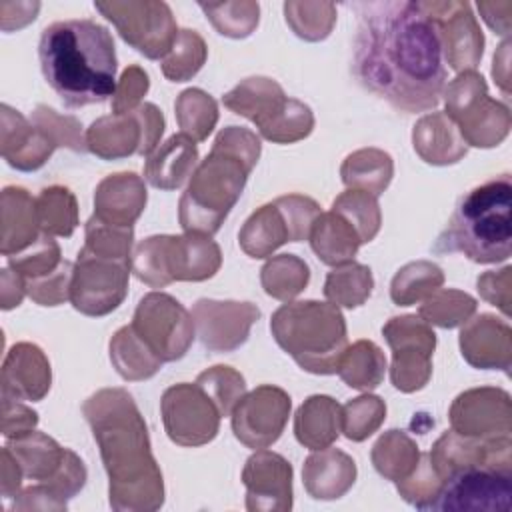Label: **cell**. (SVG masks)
<instances>
[{
  "instance_id": "4316f807",
  "label": "cell",
  "mask_w": 512,
  "mask_h": 512,
  "mask_svg": "<svg viewBox=\"0 0 512 512\" xmlns=\"http://www.w3.org/2000/svg\"><path fill=\"white\" fill-rule=\"evenodd\" d=\"M198 166V148L186 134H174L146 156L144 178L160 190L180 188Z\"/></svg>"
},
{
  "instance_id": "f35d334b",
  "label": "cell",
  "mask_w": 512,
  "mask_h": 512,
  "mask_svg": "<svg viewBox=\"0 0 512 512\" xmlns=\"http://www.w3.org/2000/svg\"><path fill=\"white\" fill-rule=\"evenodd\" d=\"M444 284V272L440 266L418 260L402 266L390 284V296L398 306H412L426 300Z\"/></svg>"
},
{
  "instance_id": "83f0119b",
  "label": "cell",
  "mask_w": 512,
  "mask_h": 512,
  "mask_svg": "<svg viewBox=\"0 0 512 512\" xmlns=\"http://www.w3.org/2000/svg\"><path fill=\"white\" fill-rule=\"evenodd\" d=\"M412 142L418 156L424 162L436 166L454 164L466 156L468 150L456 124L444 112L422 116L414 126Z\"/></svg>"
},
{
  "instance_id": "f6af8a7d",
  "label": "cell",
  "mask_w": 512,
  "mask_h": 512,
  "mask_svg": "<svg viewBox=\"0 0 512 512\" xmlns=\"http://www.w3.org/2000/svg\"><path fill=\"white\" fill-rule=\"evenodd\" d=\"M132 242H134L132 226H114L100 220L98 216H92L86 222V242L82 250L94 256L132 264Z\"/></svg>"
},
{
  "instance_id": "680465c9",
  "label": "cell",
  "mask_w": 512,
  "mask_h": 512,
  "mask_svg": "<svg viewBox=\"0 0 512 512\" xmlns=\"http://www.w3.org/2000/svg\"><path fill=\"white\" fill-rule=\"evenodd\" d=\"M148 86V74L140 66H128L116 84V92L112 96V114H126L138 108L142 104V96L148 92Z\"/></svg>"
},
{
  "instance_id": "8fae6325",
  "label": "cell",
  "mask_w": 512,
  "mask_h": 512,
  "mask_svg": "<svg viewBox=\"0 0 512 512\" xmlns=\"http://www.w3.org/2000/svg\"><path fill=\"white\" fill-rule=\"evenodd\" d=\"M94 8L150 60H162L176 42L178 28L166 2H94Z\"/></svg>"
},
{
  "instance_id": "7bdbcfd3",
  "label": "cell",
  "mask_w": 512,
  "mask_h": 512,
  "mask_svg": "<svg viewBox=\"0 0 512 512\" xmlns=\"http://www.w3.org/2000/svg\"><path fill=\"white\" fill-rule=\"evenodd\" d=\"M476 312V300L460 290L444 288L430 294L418 314L424 322L440 326V328H456L470 320V316Z\"/></svg>"
},
{
  "instance_id": "52a82bcc",
  "label": "cell",
  "mask_w": 512,
  "mask_h": 512,
  "mask_svg": "<svg viewBox=\"0 0 512 512\" xmlns=\"http://www.w3.org/2000/svg\"><path fill=\"white\" fill-rule=\"evenodd\" d=\"M220 264L222 252L218 244L200 232L150 236L132 254L134 276L152 288H164L174 280H208L220 270Z\"/></svg>"
},
{
  "instance_id": "7c38bea8",
  "label": "cell",
  "mask_w": 512,
  "mask_h": 512,
  "mask_svg": "<svg viewBox=\"0 0 512 512\" xmlns=\"http://www.w3.org/2000/svg\"><path fill=\"white\" fill-rule=\"evenodd\" d=\"M130 326L162 362L186 356L196 332L192 314L164 292L146 294L138 302Z\"/></svg>"
},
{
  "instance_id": "7402d4cb",
  "label": "cell",
  "mask_w": 512,
  "mask_h": 512,
  "mask_svg": "<svg viewBox=\"0 0 512 512\" xmlns=\"http://www.w3.org/2000/svg\"><path fill=\"white\" fill-rule=\"evenodd\" d=\"M512 332L508 322L492 316L480 314L468 320L460 330V350L468 364L484 370H510L512 358Z\"/></svg>"
},
{
  "instance_id": "816d5d0a",
  "label": "cell",
  "mask_w": 512,
  "mask_h": 512,
  "mask_svg": "<svg viewBox=\"0 0 512 512\" xmlns=\"http://www.w3.org/2000/svg\"><path fill=\"white\" fill-rule=\"evenodd\" d=\"M60 262H62L60 246L48 234H40V238L34 244H30L26 250L8 256L10 268L20 276H24L26 280L50 274L60 266Z\"/></svg>"
},
{
  "instance_id": "8992f818",
  "label": "cell",
  "mask_w": 512,
  "mask_h": 512,
  "mask_svg": "<svg viewBox=\"0 0 512 512\" xmlns=\"http://www.w3.org/2000/svg\"><path fill=\"white\" fill-rule=\"evenodd\" d=\"M270 332L278 346L310 374H336L348 348L346 320L332 302H286L272 314Z\"/></svg>"
},
{
  "instance_id": "5b68a950",
  "label": "cell",
  "mask_w": 512,
  "mask_h": 512,
  "mask_svg": "<svg viewBox=\"0 0 512 512\" xmlns=\"http://www.w3.org/2000/svg\"><path fill=\"white\" fill-rule=\"evenodd\" d=\"M512 182L504 174L466 192L448 226L432 246L434 252H460L478 264H496L512 252Z\"/></svg>"
},
{
  "instance_id": "9f6ffc18",
  "label": "cell",
  "mask_w": 512,
  "mask_h": 512,
  "mask_svg": "<svg viewBox=\"0 0 512 512\" xmlns=\"http://www.w3.org/2000/svg\"><path fill=\"white\" fill-rule=\"evenodd\" d=\"M274 204L280 208L284 222L288 226L290 242L308 240L310 230L316 222V218L322 214L316 200L302 196V194H286L274 200Z\"/></svg>"
},
{
  "instance_id": "7dc6e473",
  "label": "cell",
  "mask_w": 512,
  "mask_h": 512,
  "mask_svg": "<svg viewBox=\"0 0 512 512\" xmlns=\"http://www.w3.org/2000/svg\"><path fill=\"white\" fill-rule=\"evenodd\" d=\"M284 14L294 34L308 42L324 40L336 22V8L330 2H286Z\"/></svg>"
},
{
  "instance_id": "f546056e",
  "label": "cell",
  "mask_w": 512,
  "mask_h": 512,
  "mask_svg": "<svg viewBox=\"0 0 512 512\" xmlns=\"http://www.w3.org/2000/svg\"><path fill=\"white\" fill-rule=\"evenodd\" d=\"M342 432V406L324 394H314L296 410L294 436L310 448L322 450L336 442Z\"/></svg>"
},
{
  "instance_id": "be15d7a7",
  "label": "cell",
  "mask_w": 512,
  "mask_h": 512,
  "mask_svg": "<svg viewBox=\"0 0 512 512\" xmlns=\"http://www.w3.org/2000/svg\"><path fill=\"white\" fill-rule=\"evenodd\" d=\"M26 294V278L12 268L2 270V308L10 310L22 302Z\"/></svg>"
},
{
  "instance_id": "ee69618b",
  "label": "cell",
  "mask_w": 512,
  "mask_h": 512,
  "mask_svg": "<svg viewBox=\"0 0 512 512\" xmlns=\"http://www.w3.org/2000/svg\"><path fill=\"white\" fill-rule=\"evenodd\" d=\"M332 212L344 216L352 224L362 244L372 242L382 224L378 198L364 190L348 188L346 192L336 196V200L332 202Z\"/></svg>"
},
{
  "instance_id": "60d3db41",
  "label": "cell",
  "mask_w": 512,
  "mask_h": 512,
  "mask_svg": "<svg viewBox=\"0 0 512 512\" xmlns=\"http://www.w3.org/2000/svg\"><path fill=\"white\" fill-rule=\"evenodd\" d=\"M374 288V278L368 266L358 262H348L336 266L324 282V296L328 302L344 308H356L364 304Z\"/></svg>"
},
{
  "instance_id": "4fadbf2b",
  "label": "cell",
  "mask_w": 512,
  "mask_h": 512,
  "mask_svg": "<svg viewBox=\"0 0 512 512\" xmlns=\"http://www.w3.org/2000/svg\"><path fill=\"white\" fill-rule=\"evenodd\" d=\"M382 334L392 348L390 380L400 392H416L424 388L432 374V352L436 334L420 316H394Z\"/></svg>"
},
{
  "instance_id": "603a6c76",
  "label": "cell",
  "mask_w": 512,
  "mask_h": 512,
  "mask_svg": "<svg viewBox=\"0 0 512 512\" xmlns=\"http://www.w3.org/2000/svg\"><path fill=\"white\" fill-rule=\"evenodd\" d=\"M56 144L18 110L2 104V156L22 172H32L44 166Z\"/></svg>"
},
{
  "instance_id": "9a60e30c",
  "label": "cell",
  "mask_w": 512,
  "mask_h": 512,
  "mask_svg": "<svg viewBox=\"0 0 512 512\" xmlns=\"http://www.w3.org/2000/svg\"><path fill=\"white\" fill-rule=\"evenodd\" d=\"M168 438L178 446H202L216 438L220 412L210 396L194 382L170 386L160 400Z\"/></svg>"
},
{
  "instance_id": "ab89813d",
  "label": "cell",
  "mask_w": 512,
  "mask_h": 512,
  "mask_svg": "<svg viewBox=\"0 0 512 512\" xmlns=\"http://www.w3.org/2000/svg\"><path fill=\"white\" fill-rule=\"evenodd\" d=\"M36 214L42 234L72 236L78 226V204L64 186L44 188L36 198Z\"/></svg>"
},
{
  "instance_id": "8d00e7d4",
  "label": "cell",
  "mask_w": 512,
  "mask_h": 512,
  "mask_svg": "<svg viewBox=\"0 0 512 512\" xmlns=\"http://www.w3.org/2000/svg\"><path fill=\"white\" fill-rule=\"evenodd\" d=\"M420 462L416 442L402 430H388L372 448V464L380 476L400 482L414 472Z\"/></svg>"
},
{
  "instance_id": "f5cc1de1",
  "label": "cell",
  "mask_w": 512,
  "mask_h": 512,
  "mask_svg": "<svg viewBox=\"0 0 512 512\" xmlns=\"http://www.w3.org/2000/svg\"><path fill=\"white\" fill-rule=\"evenodd\" d=\"M30 122L34 126H38L56 144V148L66 146L74 152L88 150L86 148V136H82V130H80L82 126L72 116H60V114H56V110L40 104L32 112Z\"/></svg>"
},
{
  "instance_id": "d6a6232c",
  "label": "cell",
  "mask_w": 512,
  "mask_h": 512,
  "mask_svg": "<svg viewBox=\"0 0 512 512\" xmlns=\"http://www.w3.org/2000/svg\"><path fill=\"white\" fill-rule=\"evenodd\" d=\"M238 242L250 258H268L282 244L290 242L288 226L280 208L274 202L260 206L244 222L238 234Z\"/></svg>"
},
{
  "instance_id": "2e32d148",
  "label": "cell",
  "mask_w": 512,
  "mask_h": 512,
  "mask_svg": "<svg viewBox=\"0 0 512 512\" xmlns=\"http://www.w3.org/2000/svg\"><path fill=\"white\" fill-rule=\"evenodd\" d=\"M292 408L290 396L272 384H262L244 394L232 410L234 436L252 450L274 444L288 422Z\"/></svg>"
},
{
  "instance_id": "6f0895ef",
  "label": "cell",
  "mask_w": 512,
  "mask_h": 512,
  "mask_svg": "<svg viewBox=\"0 0 512 512\" xmlns=\"http://www.w3.org/2000/svg\"><path fill=\"white\" fill-rule=\"evenodd\" d=\"M74 264L62 260L56 270L50 274L26 280V294L40 306H58L70 300V284H72Z\"/></svg>"
},
{
  "instance_id": "d4e9b609",
  "label": "cell",
  "mask_w": 512,
  "mask_h": 512,
  "mask_svg": "<svg viewBox=\"0 0 512 512\" xmlns=\"http://www.w3.org/2000/svg\"><path fill=\"white\" fill-rule=\"evenodd\" d=\"M288 100L290 98L284 94L282 86L276 80L264 76H252L242 80L222 98L228 110L254 122L260 134L268 130L270 124L282 114Z\"/></svg>"
},
{
  "instance_id": "11a10c76",
  "label": "cell",
  "mask_w": 512,
  "mask_h": 512,
  "mask_svg": "<svg viewBox=\"0 0 512 512\" xmlns=\"http://www.w3.org/2000/svg\"><path fill=\"white\" fill-rule=\"evenodd\" d=\"M442 486L440 476L430 464L428 454H420V462L410 476L396 482L400 496L418 510H430L438 490Z\"/></svg>"
},
{
  "instance_id": "9c48e42d",
  "label": "cell",
  "mask_w": 512,
  "mask_h": 512,
  "mask_svg": "<svg viewBox=\"0 0 512 512\" xmlns=\"http://www.w3.org/2000/svg\"><path fill=\"white\" fill-rule=\"evenodd\" d=\"M448 512H510L512 468L474 464L450 472L430 506Z\"/></svg>"
},
{
  "instance_id": "e0dca14e",
  "label": "cell",
  "mask_w": 512,
  "mask_h": 512,
  "mask_svg": "<svg viewBox=\"0 0 512 512\" xmlns=\"http://www.w3.org/2000/svg\"><path fill=\"white\" fill-rule=\"evenodd\" d=\"M436 22L442 54L458 72L474 70L482 58L484 36L468 2H418Z\"/></svg>"
},
{
  "instance_id": "d6986e66",
  "label": "cell",
  "mask_w": 512,
  "mask_h": 512,
  "mask_svg": "<svg viewBox=\"0 0 512 512\" xmlns=\"http://www.w3.org/2000/svg\"><path fill=\"white\" fill-rule=\"evenodd\" d=\"M450 424L456 434L470 438L510 436L512 408L508 392L474 388L462 392L450 406Z\"/></svg>"
},
{
  "instance_id": "3957f363",
  "label": "cell",
  "mask_w": 512,
  "mask_h": 512,
  "mask_svg": "<svg viewBox=\"0 0 512 512\" xmlns=\"http://www.w3.org/2000/svg\"><path fill=\"white\" fill-rule=\"evenodd\" d=\"M40 68L64 106L100 104L116 92V50L108 28L82 20L46 26L38 44Z\"/></svg>"
},
{
  "instance_id": "f907efd6",
  "label": "cell",
  "mask_w": 512,
  "mask_h": 512,
  "mask_svg": "<svg viewBox=\"0 0 512 512\" xmlns=\"http://www.w3.org/2000/svg\"><path fill=\"white\" fill-rule=\"evenodd\" d=\"M214 28L228 38H246L258 26L256 2H226V4H198Z\"/></svg>"
},
{
  "instance_id": "d590c367",
  "label": "cell",
  "mask_w": 512,
  "mask_h": 512,
  "mask_svg": "<svg viewBox=\"0 0 512 512\" xmlns=\"http://www.w3.org/2000/svg\"><path fill=\"white\" fill-rule=\"evenodd\" d=\"M386 358L370 340H358L348 346L340 358L336 374L350 386L362 392L374 390L384 380Z\"/></svg>"
},
{
  "instance_id": "6125c7cd",
  "label": "cell",
  "mask_w": 512,
  "mask_h": 512,
  "mask_svg": "<svg viewBox=\"0 0 512 512\" xmlns=\"http://www.w3.org/2000/svg\"><path fill=\"white\" fill-rule=\"evenodd\" d=\"M22 470L18 462L14 460L12 452L4 446L2 448V496L4 500L16 498L20 494V484H22Z\"/></svg>"
},
{
  "instance_id": "681fc988",
  "label": "cell",
  "mask_w": 512,
  "mask_h": 512,
  "mask_svg": "<svg viewBox=\"0 0 512 512\" xmlns=\"http://www.w3.org/2000/svg\"><path fill=\"white\" fill-rule=\"evenodd\" d=\"M386 418V404L382 398L364 394L344 404L342 432L352 442H362L372 436Z\"/></svg>"
},
{
  "instance_id": "5bb4252c",
  "label": "cell",
  "mask_w": 512,
  "mask_h": 512,
  "mask_svg": "<svg viewBox=\"0 0 512 512\" xmlns=\"http://www.w3.org/2000/svg\"><path fill=\"white\" fill-rule=\"evenodd\" d=\"M130 272V262L102 258L80 250L70 284L72 306L86 316L110 314L126 298Z\"/></svg>"
},
{
  "instance_id": "db71d44e",
  "label": "cell",
  "mask_w": 512,
  "mask_h": 512,
  "mask_svg": "<svg viewBox=\"0 0 512 512\" xmlns=\"http://www.w3.org/2000/svg\"><path fill=\"white\" fill-rule=\"evenodd\" d=\"M312 128H314L312 110L304 102L290 98L284 112L274 120V124L262 136L276 144H292L306 138L312 132Z\"/></svg>"
},
{
  "instance_id": "7a4b0ae2",
  "label": "cell",
  "mask_w": 512,
  "mask_h": 512,
  "mask_svg": "<svg viewBox=\"0 0 512 512\" xmlns=\"http://www.w3.org/2000/svg\"><path fill=\"white\" fill-rule=\"evenodd\" d=\"M82 412L110 480V506L130 512L158 510L164 504L162 472L134 398L124 388H104L84 402Z\"/></svg>"
},
{
  "instance_id": "b9f144b4",
  "label": "cell",
  "mask_w": 512,
  "mask_h": 512,
  "mask_svg": "<svg viewBox=\"0 0 512 512\" xmlns=\"http://www.w3.org/2000/svg\"><path fill=\"white\" fill-rule=\"evenodd\" d=\"M176 120L180 132L192 138L194 142H202L214 130L218 122V104L216 100L200 88L184 90L176 102Z\"/></svg>"
},
{
  "instance_id": "ac0fdd59",
  "label": "cell",
  "mask_w": 512,
  "mask_h": 512,
  "mask_svg": "<svg viewBox=\"0 0 512 512\" xmlns=\"http://www.w3.org/2000/svg\"><path fill=\"white\" fill-rule=\"evenodd\" d=\"M260 310L250 302L200 298L192 306L196 336L212 352H232L240 348L250 334Z\"/></svg>"
},
{
  "instance_id": "836d02e7",
  "label": "cell",
  "mask_w": 512,
  "mask_h": 512,
  "mask_svg": "<svg viewBox=\"0 0 512 512\" xmlns=\"http://www.w3.org/2000/svg\"><path fill=\"white\" fill-rule=\"evenodd\" d=\"M394 174V162L388 152L378 148H362L346 156L340 168L342 182L348 188L364 190L372 196H380Z\"/></svg>"
},
{
  "instance_id": "6da1fadb",
  "label": "cell",
  "mask_w": 512,
  "mask_h": 512,
  "mask_svg": "<svg viewBox=\"0 0 512 512\" xmlns=\"http://www.w3.org/2000/svg\"><path fill=\"white\" fill-rule=\"evenodd\" d=\"M356 80L404 114L438 106L446 86L436 22L418 2L382 0L354 6Z\"/></svg>"
},
{
  "instance_id": "bcb514c9",
  "label": "cell",
  "mask_w": 512,
  "mask_h": 512,
  "mask_svg": "<svg viewBox=\"0 0 512 512\" xmlns=\"http://www.w3.org/2000/svg\"><path fill=\"white\" fill-rule=\"evenodd\" d=\"M206 44L194 30H180L172 50L162 58V74L170 82L190 80L206 62Z\"/></svg>"
},
{
  "instance_id": "30bf717a",
  "label": "cell",
  "mask_w": 512,
  "mask_h": 512,
  "mask_svg": "<svg viewBox=\"0 0 512 512\" xmlns=\"http://www.w3.org/2000/svg\"><path fill=\"white\" fill-rule=\"evenodd\" d=\"M164 132L162 112L144 102L126 114L102 116L86 130V148L102 160L148 156L160 144Z\"/></svg>"
},
{
  "instance_id": "277c9868",
  "label": "cell",
  "mask_w": 512,
  "mask_h": 512,
  "mask_svg": "<svg viewBox=\"0 0 512 512\" xmlns=\"http://www.w3.org/2000/svg\"><path fill=\"white\" fill-rule=\"evenodd\" d=\"M258 156L260 140L248 128L228 126L218 132L210 154L196 166L186 192L180 196L178 220L184 232L212 236L220 230Z\"/></svg>"
},
{
  "instance_id": "c3c4849f",
  "label": "cell",
  "mask_w": 512,
  "mask_h": 512,
  "mask_svg": "<svg viewBox=\"0 0 512 512\" xmlns=\"http://www.w3.org/2000/svg\"><path fill=\"white\" fill-rule=\"evenodd\" d=\"M196 384L210 396L220 416H230L234 406L246 394L244 376L230 366H212L200 372Z\"/></svg>"
},
{
  "instance_id": "44dd1931",
  "label": "cell",
  "mask_w": 512,
  "mask_h": 512,
  "mask_svg": "<svg viewBox=\"0 0 512 512\" xmlns=\"http://www.w3.org/2000/svg\"><path fill=\"white\" fill-rule=\"evenodd\" d=\"M50 362L30 342L14 344L2 364V396L20 402H38L50 390Z\"/></svg>"
},
{
  "instance_id": "ffe728a7",
  "label": "cell",
  "mask_w": 512,
  "mask_h": 512,
  "mask_svg": "<svg viewBox=\"0 0 512 512\" xmlns=\"http://www.w3.org/2000/svg\"><path fill=\"white\" fill-rule=\"evenodd\" d=\"M242 482L246 486V510L292 508V466L280 454L266 448L256 450L244 464Z\"/></svg>"
},
{
  "instance_id": "cb8c5ba5",
  "label": "cell",
  "mask_w": 512,
  "mask_h": 512,
  "mask_svg": "<svg viewBox=\"0 0 512 512\" xmlns=\"http://www.w3.org/2000/svg\"><path fill=\"white\" fill-rule=\"evenodd\" d=\"M146 206V188L138 174L106 176L94 192V216L114 226H132Z\"/></svg>"
},
{
  "instance_id": "94428289",
  "label": "cell",
  "mask_w": 512,
  "mask_h": 512,
  "mask_svg": "<svg viewBox=\"0 0 512 512\" xmlns=\"http://www.w3.org/2000/svg\"><path fill=\"white\" fill-rule=\"evenodd\" d=\"M510 272L512 268L506 266L498 272H484L476 280L480 296L498 306L506 318L510 316Z\"/></svg>"
},
{
  "instance_id": "4dcf8cb0",
  "label": "cell",
  "mask_w": 512,
  "mask_h": 512,
  "mask_svg": "<svg viewBox=\"0 0 512 512\" xmlns=\"http://www.w3.org/2000/svg\"><path fill=\"white\" fill-rule=\"evenodd\" d=\"M310 246L314 254L328 266H342L354 260L358 248L362 246L358 232L352 224L336 214V212H322L312 230H310Z\"/></svg>"
},
{
  "instance_id": "f1b7e54d",
  "label": "cell",
  "mask_w": 512,
  "mask_h": 512,
  "mask_svg": "<svg viewBox=\"0 0 512 512\" xmlns=\"http://www.w3.org/2000/svg\"><path fill=\"white\" fill-rule=\"evenodd\" d=\"M36 200L20 186L2 190V254L12 256L34 244L40 234Z\"/></svg>"
},
{
  "instance_id": "484cf974",
  "label": "cell",
  "mask_w": 512,
  "mask_h": 512,
  "mask_svg": "<svg viewBox=\"0 0 512 512\" xmlns=\"http://www.w3.org/2000/svg\"><path fill=\"white\" fill-rule=\"evenodd\" d=\"M302 480L306 492L316 500H336L344 496L356 480L354 460L338 448L314 450L304 462Z\"/></svg>"
},
{
  "instance_id": "e575fe53",
  "label": "cell",
  "mask_w": 512,
  "mask_h": 512,
  "mask_svg": "<svg viewBox=\"0 0 512 512\" xmlns=\"http://www.w3.org/2000/svg\"><path fill=\"white\" fill-rule=\"evenodd\" d=\"M110 360L124 380L152 378L164 364L130 324L112 336Z\"/></svg>"
},
{
  "instance_id": "1f68e13d",
  "label": "cell",
  "mask_w": 512,
  "mask_h": 512,
  "mask_svg": "<svg viewBox=\"0 0 512 512\" xmlns=\"http://www.w3.org/2000/svg\"><path fill=\"white\" fill-rule=\"evenodd\" d=\"M6 448L12 452L24 478L36 482L50 480L58 472L66 456V448H62L54 438L38 430L12 438Z\"/></svg>"
},
{
  "instance_id": "74e56055",
  "label": "cell",
  "mask_w": 512,
  "mask_h": 512,
  "mask_svg": "<svg viewBox=\"0 0 512 512\" xmlns=\"http://www.w3.org/2000/svg\"><path fill=\"white\" fill-rule=\"evenodd\" d=\"M310 280L308 264L294 254L272 256L260 270V282L268 296L290 302L296 298Z\"/></svg>"
},
{
  "instance_id": "ba28073f",
  "label": "cell",
  "mask_w": 512,
  "mask_h": 512,
  "mask_svg": "<svg viewBox=\"0 0 512 512\" xmlns=\"http://www.w3.org/2000/svg\"><path fill=\"white\" fill-rule=\"evenodd\" d=\"M446 116L456 124L466 146H498L510 130V110L492 100L484 78L476 70L460 72L444 90Z\"/></svg>"
},
{
  "instance_id": "91938a15",
  "label": "cell",
  "mask_w": 512,
  "mask_h": 512,
  "mask_svg": "<svg viewBox=\"0 0 512 512\" xmlns=\"http://www.w3.org/2000/svg\"><path fill=\"white\" fill-rule=\"evenodd\" d=\"M38 424V414L28 406L20 404V400L2 396V434L12 440L32 432Z\"/></svg>"
}]
</instances>
